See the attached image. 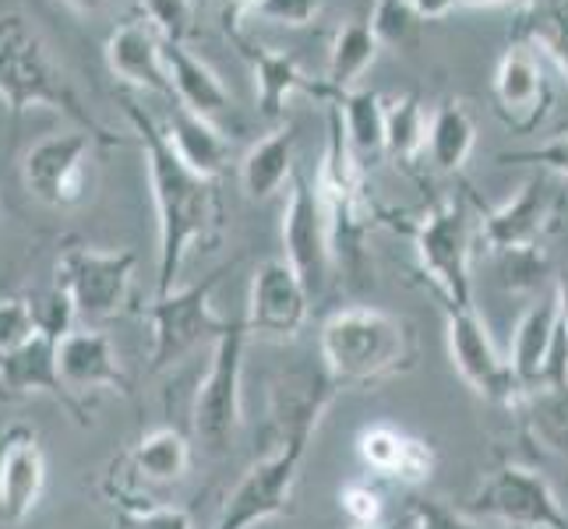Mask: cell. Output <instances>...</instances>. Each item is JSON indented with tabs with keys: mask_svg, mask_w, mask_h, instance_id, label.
<instances>
[{
	"mask_svg": "<svg viewBox=\"0 0 568 529\" xmlns=\"http://www.w3.org/2000/svg\"><path fill=\"white\" fill-rule=\"evenodd\" d=\"M230 272V265L209 272L202 283H191L155 297L149 304V322H152V353H149V370H163L173 360H181L199 343H215L226 332L230 318H220L212 311V289Z\"/></svg>",
	"mask_w": 568,
	"mask_h": 529,
	"instance_id": "cell-9",
	"label": "cell"
},
{
	"mask_svg": "<svg viewBox=\"0 0 568 529\" xmlns=\"http://www.w3.org/2000/svg\"><path fill=\"white\" fill-rule=\"evenodd\" d=\"M417 360L414 325L378 307H343L322 325V364L336 388H375Z\"/></svg>",
	"mask_w": 568,
	"mask_h": 529,
	"instance_id": "cell-3",
	"label": "cell"
},
{
	"mask_svg": "<svg viewBox=\"0 0 568 529\" xmlns=\"http://www.w3.org/2000/svg\"><path fill=\"white\" fill-rule=\"evenodd\" d=\"M106 68L113 71V78H121L131 89L173 100V85L166 74V57H163V35L155 32L145 18L124 22L106 39Z\"/></svg>",
	"mask_w": 568,
	"mask_h": 529,
	"instance_id": "cell-21",
	"label": "cell"
},
{
	"mask_svg": "<svg viewBox=\"0 0 568 529\" xmlns=\"http://www.w3.org/2000/svg\"><path fill=\"white\" fill-rule=\"evenodd\" d=\"M378 35L371 29V22H349L336 35H332V50H328V68H325V82L336 92V100H343L346 92H354L357 78L375 64L378 57Z\"/></svg>",
	"mask_w": 568,
	"mask_h": 529,
	"instance_id": "cell-28",
	"label": "cell"
},
{
	"mask_svg": "<svg viewBox=\"0 0 568 529\" xmlns=\"http://www.w3.org/2000/svg\"><path fill=\"white\" fill-rule=\"evenodd\" d=\"M427 116L414 92L396 103H385V152L396 166H414L427 152Z\"/></svg>",
	"mask_w": 568,
	"mask_h": 529,
	"instance_id": "cell-33",
	"label": "cell"
},
{
	"mask_svg": "<svg viewBox=\"0 0 568 529\" xmlns=\"http://www.w3.org/2000/svg\"><path fill=\"white\" fill-rule=\"evenodd\" d=\"M247 322L233 318L226 332L212 343V360L205 378L199 382L191 406V427L209 452H226L241 427V385H244V346Z\"/></svg>",
	"mask_w": 568,
	"mask_h": 529,
	"instance_id": "cell-7",
	"label": "cell"
},
{
	"mask_svg": "<svg viewBox=\"0 0 568 529\" xmlns=\"http://www.w3.org/2000/svg\"><path fill=\"white\" fill-rule=\"evenodd\" d=\"M357 448H361V459L375 469V474L403 480V484H420L430 477V469H435L430 445H424L420 438H409L388 424L367 427L357 438Z\"/></svg>",
	"mask_w": 568,
	"mask_h": 529,
	"instance_id": "cell-24",
	"label": "cell"
},
{
	"mask_svg": "<svg viewBox=\"0 0 568 529\" xmlns=\"http://www.w3.org/2000/svg\"><path fill=\"white\" fill-rule=\"evenodd\" d=\"M142 14L166 43H184L194 29V0H142Z\"/></svg>",
	"mask_w": 568,
	"mask_h": 529,
	"instance_id": "cell-35",
	"label": "cell"
},
{
	"mask_svg": "<svg viewBox=\"0 0 568 529\" xmlns=\"http://www.w3.org/2000/svg\"><path fill=\"white\" fill-rule=\"evenodd\" d=\"M95 142L100 139H92L89 131L47 134L43 142H36L22 160V181L32 199L50 208H71L82 202Z\"/></svg>",
	"mask_w": 568,
	"mask_h": 529,
	"instance_id": "cell-12",
	"label": "cell"
},
{
	"mask_svg": "<svg viewBox=\"0 0 568 529\" xmlns=\"http://www.w3.org/2000/svg\"><path fill=\"white\" fill-rule=\"evenodd\" d=\"M47 487V456L36 430L8 427L0 435V519L18 526L26 522Z\"/></svg>",
	"mask_w": 568,
	"mask_h": 529,
	"instance_id": "cell-18",
	"label": "cell"
},
{
	"mask_svg": "<svg viewBox=\"0 0 568 529\" xmlns=\"http://www.w3.org/2000/svg\"><path fill=\"white\" fill-rule=\"evenodd\" d=\"M477 145V124L474 113L466 110L463 100H445L427 128V152L430 163L442 173H459L463 163L469 160V152Z\"/></svg>",
	"mask_w": 568,
	"mask_h": 529,
	"instance_id": "cell-27",
	"label": "cell"
},
{
	"mask_svg": "<svg viewBox=\"0 0 568 529\" xmlns=\"http://www.w3.org/2000/svg\"><path fill=\"white\" fill-rule=\"evenodd\" d=\"M427 18L417 11L414 0H375L371 11V29H375L378 43L409 53L420 43V29Z\"/></svg>",
	"mask_w": 568,
	"mask_h": 529,
	"instance_id": "cell-34",
	"label": "cell"
},
{
	"mask_svg": "<svg viewBox=\"0 0 568 529\" xmlns=\"http://www.w3.org/2000/svg\"><path fill=\"white\" fill-rule=\"evenodd\" d=\"M336 391L339 388L325 378V370L297 388L293 385L286 388V399L276 409V424H280L276 452L254 462L247 469V477L233 487L215 529H251L254 522L286 512L293 487H297L301 477V462L307 456V445L315 438L328 403L336 399Z\"/></svg>",
	"mask_w": 568,
	"mask_h": 529,
	"instance_id": "cell-2",
	"label": "cell"
},
{
	"mask_svg": "<svg viewBox=\"0 0 568 529\" xmlns=\"http://www.w3.org/2000/svg\"><path fill=\"white\" fill-rule=\"evenodd\" d=\"M233 43H237L244 61L254 71V92H258V110H262L265 121H280V116L286 113V103H290L293 92L339 103L325 78H311L290 53H280L265 43H254V39H247L244 32L233 35Z\"/></svg>",
	"mask_w": 568,
	"mask_h": 529,
	"instance_id": "cell-19",
	"label": "cell"
},
{
	"mask_svg": "<svg viewBox=\"0 0 568 529\" xmlns=\"http://www.w3.org/2000/svg\"><path fill=\"white\" fill-rule=\"evenodd\" d=\"M469 519H498L513 529H568V516L551 484L516 462L498 466L466 505Z\"/></svg>",
	"mask_w": 568,
	"mask_h": 529,
	"instance_id": "cell-10",
	"label": "cell"
},
{
	"mask_svg": "<svg viewBox=\"0 0 568 529\" xmlns=\"http://www.w3.org/2000/svg\"><path fill=\"white\" fill-rule=\"evenodd\" d=\"M516 35V43H526L537 53L551 57L568 78V0H526L519 8Z\"/></svg>",
	"mask_w": 568,
	"mask_h": 529,
	"instance_id": "cell-30",
	"label": "cell"
},
{
	"mask_svg": "<svg viewBox=\"0 0 568 529\" xmlns=\"http://www.w3.org/2000/svg\"><path fill=\"white\" fill-rule=\"evenodd\" d=\"M163 134L170 139L173 152H178L194 173L209 176V181H215L230 163V142L223 139V131L212 121H205V116L181 106L178 100L170 103Z\"/></svg>",
	"mask_w": 568,
	"mask_h": 529,
	"instance_id": "cell-25",
	"label": "cell"
},
{
	"mask_svg": "<svg viewBox=\"0 0 568 529\" xmlns=\"http://www.w3.org/2000/svg\"><path fill=\"white\" fill-rule=\"evenodd\" d=\"M469 215L459 199L435 202L414 226V247L420 276L435 286L445 311L474 307V279H469Z\"/></svg>",
	"mask_w": 568,
	"mask_h": 529,
	"instance_id": "cell-6",
	"label": "cell"
},
{
	"mask_svg": "<svg viewBox=\"0 0 568 529\" xmlns=\"http://www.w3.org/2000/svg\"><path fill=\"white\" fill-rule=\"evenodd\" d=\"M495 113L505 121L508 131L534 134L547 110H551V78H547L540 53L526 43H513L495 68Z\"/></svg>",
	"mask_w": 568,
	"mask_h": 529,
	"instance_id": "cell-15",
	"label": "cell"
},
{
	"mask_svg": "<svg viewBox=\"0 0 568 529\" xmlns=\"http://www.w3.org/2000/svg\"><path fill=\"white\" fill-rule=\"evenodd\" d=\"M445 332H448V353H453V364L466 378V385L474 388L480 399L516 409V403L523 399V385L516 378L513 364L495 349L484 322L477 318V311L474 307L445 311Z\"/></svg>",
	"mask_w": 568,
	"mask_h": 529,
	"instance_id": "cell-13",
	"label": "cell"
},
{
	"mask_svg": "<svg viewBox=\"0 0 568 529\" xmlns=\"http://www.w3.org/2000/svg\"><path fill=\"white\" fill-rule=\"evenodd\" d=\"M131 469L149 484H178L191 469V445L181 430L160 427L131 448Z\"/></svg>",
	"mask_w": 568,
	"mask_h": 529,
	"instance_id": "cell-31",
	"label": "cell"
},
{
	"mask_svg": "<svg viewBox=\"0 0 568 529\" xmlns=\"http://www.w3.org/2000/svg\"><path fill=\"white\" fill-rule=\"evenodd\" d=\"M551 226H555V199L547 191L544 176H530L516 191V199L480 212L484 247L495 254H508L516 262H530Z\"/></svg>",
	"mask_w": 568,
	"mask_h": 529,
	"instance_id": "cell-14",
	"label": "cell"
},
{
	"mask_svg": "<svg viewBox=\"0 0 568 529\" xmlns=\"http://www.w3.org/2000/svg\"><path fill=\"white\" fill-rule=\"evenodd\" d=\"M124 529H194L187 508L178 505H149L124 516Z\"/></svg>",
	"mask_w": 568,
	"mask_h": 529,
	"instance_id": "cell-41",
	"label": "cell"
},
{
	"mask_svg": "<svg viewBox=\"0 0 568 529\" xmlns=\"http://www.w3.org/2000/svg\"><path fill=\"white\" fill-rule=\"evenodd\" d=\"M322 11V0H258L251 11V18H262V22H276L301 29L307 22H315Z\"/></svg>",
	"mask_w": 568,
	"mask_h": 529,
	"instance_id": "cell-38",
	"label": "cell"
},
{
	"mask_svg": "<svg viewBox=\"0 0 568 529\" xmlns=\"http://www.w3.org/2000/svg\"><path fill=\"white\" fill-rule=\"evenodd\" d=\"M57 364H61V378L71 391H89V388H113V391H131V378L116 357L113 339L95 325H78L57 343Z\"/></svg>",
	"mask_w": 568,
	"mask_h": 529,
	"instance_id": "cell-20",
	"label": "cell"
},
{
	"mask_svg": "<svg viewBox=\"0 0 568 529\" xmlns=\"http://www.w3.org/2000/svg\"><path fill=\"white\" fill-rule=\"evenodd\" d=\"M57 343L61 336L39 328L29 343L11 353H0V399H26V396H50L64 403L71 414L85 424V409L71 399V388L61 378L57 364Z\"/></svg>",
	"mask_w": 568,
	"mask_h": 529,
	"instance_id": "cell-17",
	"label": "cell"
},
{
	"mask_svg": "<svg viewBox=\"0 0 568 529\" xmlns=\"http://www.w3.org/2000/svg\"><path fill=\"white\" fill-rule=\"evenodd\" d=\"M354 529H399V526H354Z\"/></svg>",
	"mask_w": 568,
	"mask_h": 529,
	"instance_id": "cell-46",
	"label": "cell"
},
{
	"mask_svg": "<svg viewBox=\"0 0 568 529\" xmlns=\"http://www.w3.org/2000/svg\"><path fill=\"white\" fill-rule=\"evenodd\" d=\"M409 522L414 529H487L480 519H469L435 498H409Z\"/></svg>",
	"mask_w": 568,
	"mask_h": 529,
	"instance_id": "cell-37",
	"label": "cell"
},
{
	"mask_svg": "<svg viewBox=\"0 0 568 529\" xmlns=\"http://www.w3.org/2000/svg\"><path fill=\"white\" fill-rule=\"evenodd\" d=\"M516 409H523L526 427L544 448L568 459V388H530Z\"/></svg>",
	"mask_w": 568,
	"mask_h": 529,
	"instance_id": "cell-32",
	"label": "cell"
},
{
	"mask_svg": "<svg viewBox=\"0 0 568 529\" xmlns=\"http://www.w3.org/2000/svg\"><path fill=\"white\" fill-rule=\"evenodd\" d=\"M0 103L11 116L47 106L89 131L92 139H100V145H121V139L95 124V116L82 106L64 71L50 57L43 35L18 11H0Z\"/></svg>",
	"mask_w": 568,
	"mask_h": 529,
	"instance_id": "cell-4",
	"label": "cell"
},
{
	"mask_svg": "<svg viewBox=\"0 0 568 529\" xmlns=\"http://www.w3.org/2000/svg\"><path fill=\"white\" fill-rule=\"evenodd\" d=\"M501 163H534L540 170H551L558 173L561 181H568V131L558 134V139H551L547 145L540 149H526V152H501L498 155Z\"/></svg>",
	"mask_w": 568,
	"mask_h": 529,
	"instance_id": "cell-39",
	"label": "cell"
},
{
	"mask_svg": "<svg viewBox=\"0 0 568 529\" xmlns=\"http://www.w3.org/2000/svg\"><path fill=\"white\" fill-rule=\"evenodd\" d=\"M558 304H561V325H565V332H568V272L565 276H558Z\"/></svg>",
	"mask_w": 568,
	"mask_h": 529,
	"instance_id": "cell-45",
	"label": "cell"
},
{
	"mask_svg": "<svg viewBox=\"0 0 568 529\" xmlns=\"http://www.w3.org/2000/svg\"><path fill=\"white\" fill-rule=\"evenodd\" d=\"M343 116V131L349 152L357 155V163L367 166L385 152V100L375 89H354L336 103Z\"/></svg>",
	"mask_w": 568,
	"mask_h": 529,
	"instance_id": "cell-29",
	"label": "cell"
},
{
	"mask_svg": "<svg viewBox=\"0 0 568 529\" xmlns=\"http://www.w3.org/2000/svg\"><path fill=\"white\" fill-rule=\"evenodd\" d=\"M311 293L301 283L290 262H265L251 279V297H247V332L251 336H268V339H293L307 322L311 311Z\"/></svg>",
	"mask_w": 568,
	"mask_h": 529,
	"instance_id": "cell-16",
	"label": "cell"
},
{
	"mask_svg": "<svg viewBox=\"0 0 568 529\" xmlns=\"http://www.w3.org/2000/svg\"><path fill=\"white\" fill-rule=\"evenodd\" d=\"M558 332H561L558 289L540 293V297L523 311V318L516 325V336H513V353H508V364H513L523 391L540 385L547 364H551Z\"/></svg>",
	"mask_w": 568,
	"mask_h": 529,
	"instance_id": "cell-22",
	"label": "cell"
},
{
	"mask_svg": "<svg viewBox=\"0 0 568 529\" xmlns=\"http://www.w3.org/2000/svg\"><path fill=\"white\" fill-rule=\"evenodd\" d=\"M254 4H258V0H223V29L230 39L244 32L241 26H244V18H251Z\"/></svg>",
	"mask_w": 568,
	"mask_h": 529,
	"instance_id": "cell-42",
	"label": "cell"
},
{
	"mask_svg": "<svg viewBox=\"0 0 568 529\" xmlns=\"http://www.w3.org/2000/svg\"><path fill=\"white\" fill-rule=\"evenodd\" d=\"M134 251H100L89 244L64 247L57 258V286L68 293L74 315L82 325L110 322L124 311L131 276H134Z\"/></svg>",
	"mask_w": 568,
	"mask_h": 529,
	"instance_id": "cell-8",
	"label": "cell"
},
{
	"mask_svg": "<svg viewBox=\"0 0 568 529\" xmlns=\"http://www.w3.org/2000/svg\"><path fill=\"white\" fill-rule=\"evenodd\" d=\"M124 113L134 134H139L149 166L152 202H155V215H160V272H155L160 279H155V297H166V293L178 289L187 251L194 244H212L220 237L223 226L220 191H215V181L194 173L173 152L163 128L152 121V113H145V106L128 100Z\"/></svg>",
	"mask_w": 568,
	"mask_h": 529,
	"instance_id": "cell-1",
	"label": "cell"
},
{
	"mask_svg": "<svg viewBox=\"0 0 568 529\" xmlns=\"http://www.w3.org/2000/svg\"><path fill=\"white\" fill-rule=\"evenodd\" d=\"M64 4L71 11H78V14H100L110 4V0H64Z\"/></svg>",
	"mask_w": 568,
	"mask_h": 529,
	"instance_id": "cell-44",
	"label": "cell"
},
{
	"mask_svg": "<svg viewBox=\"0 0 568 529\" xmlns=\"http://www.w3.org/2000/svg\"><path fill=\"white\" fill-rule=\"evenodd\" d=\"M293 173H297V128L286 124L280 131L265 134V139L244 155L241 187L247 199L265 202L283 184L293 181Z\"/></svg>",
	"mask_w": 568,
	"mask_h": 529,
	"instance_id": "cell-26",
	"label": "cell"
},
{
	"mask_svg": "<svg viewBox=\"0 0 568 529\" xmlns=\"http://www.w3.org/2000/svg\"><path fill=\"white\" fill-rule=\"evenodd\" d=\"M283 247L286 262L307 286L311 301H318L328 279L332 265H336V251H332V230L325 220V208L318 199V187L297 170L290 181V205L283 212Z\"/></svg>",
	"mask_w": 568,
	"mask_h": 529,
	"instance_id": "cell-11",
	"label": "cell"
},
{
	"mask_svg": "<svg viewBox=\"0 0 568 529\" xmlns=\"http://www.w3.org/2000/svg\"><path fill=\"white\" fill-rule=\"evenodd\" d=\"M501 4L523 8L526 0H448V11H453V8H501Z\"/></svg>",
	"mask_w": 568,
	"mask_h": 529,
	"instance_id": "cell-43",
	"label": "cell"
},
{
	"mask_svg": "<svg viewBox=\"0 0 568 529\" xmlns=\"http://www.w3.org/2000/svg\"><path fill=\"white\" fill-rule=\"evenodd\" d=\"M315 187H318V199H322L325 220L332 230L336 262L357 276L364 262V237H367V230L375 226V205H371L367 187H364V166L357 163V155L349 152L339 106L328 110V145H325V160H322Z\"/></svg>",
	"mask_w": 568,
	"mask_h": 529,
	"instance_id": "cell-5",
	"label": "cell"
},
{
	"mask_svg": "<svg viewBox=\"0 0 568 529\" xmlns=\"http://www.w3.org/2000/svg\"><path fill=\"white\" fill-rule=\"evenodd\" d=\"M339 505L346 519L354 526H378L382 516V498L371 484H346L339 491Z\"/></svg>",
	"mask_w": 568,
	"mask_h": 529,
	"instance_id": "cell-40",
	"label": "cell"
},
{
	"mask_svg": "<svg viewBox=\"0 0 568 529\" xmlns=\"http://www.w3.org/2000/svg\"><path fill=\"white\" fill-rule=\"evenodd\" d=\"M39 332L36 304L29 297H0V353H11Z\"/></svg>",
	"mask_w": 568,
	"mask_h": 529,
	"instance_id": "cell-36",
	"label": "cell"
},
{
	"mask_svg": "<svg viewBox=\"0 0 568 529\" xmlns=\"http://www.w3.org/2000/svg\"><path fill=\"white\" fill-rule=\"evenodd\" d=\"M163 57H166V74L173 85V100L181 106L205 116L212 124L233 110L230 92L223 89V82L215 78V71L202 57H194L184 43H166V39H163Z\"/></svg>",
	"mask_w": 568,
	"mask_h": 529,
	"instance_id": "cell-23",
	"label": "cell"
}]
</instances>
